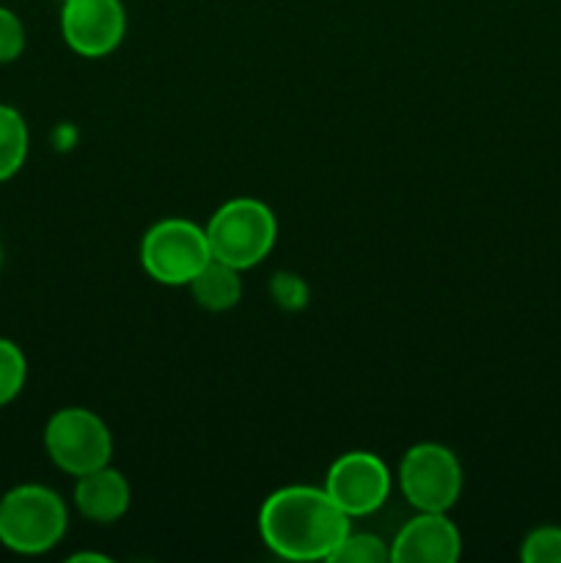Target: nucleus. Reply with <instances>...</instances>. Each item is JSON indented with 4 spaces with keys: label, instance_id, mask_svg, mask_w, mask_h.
Wrapping results in <instances>:
<instances>
[{
    "label": "nucleus",
    "instance_id": "4468645a",
    "mask_svg": "<svg viewBox=\"0 0 561 563\" xmlns=\"http://www.w3.org/2000/svg\"><path fill=\"white\" fill-rule=\"evenodd\" d=\"M28 361L20 346L9 339H0V407L14 401L25 388Z\"/></svg>",
    "mask_w": 561,
    "mask_h": 563
},
{
    "label": "nucleus",
    "instance_id": "9d476101",
    "mask_svg": "<svg viewBox=\"0 0 561 563\" xmlns=\"http://www.w3.org/2000/svg\"><path fill=\"white\" fill-rule=\"evenodd\" d=\"M75 506L94 522H116L130 509V484L110 465L77 476Z\"/></svg>",
    "mask_w": 561,
    "mask_h": 563
},
{
    "label": "nucleus",
    "instance_id": "f257e3e1",
    "mask_svg": "<svg viewBox=\"0 0 561 563\" xmlns=\"http://www.w3.org/2000/svg\"><path fill=\"white\" fill-rule=\"evenodd\" d=\"M258 533L286 561H328L350 533V517L324 489L284 487L264 500Z\"/></svg>",
    "mask_w": 561,
    "mask_h": 563
},
{
    "label": "nucleus",
    "instance_id": "7ed1b4c3",
    "mask_svg": "<svg viewBox=\"0 0 561 563\" xmlns=\"http://www.w3.org/2000/svg\"><path fill=\"white\" fill-rule=\"evenodd\" d=\"M204 231L212 258L242 273L267 258L278 236V223L267 203L256 198H234L212 214Z\"/></svg>",
    "mask_w": 561,
    "mask_h": 563
},
{
    "label": "nucleus",
    "instance_id": "a211bd4d",
    "mask_svg": "<svg viewBox=\"0 0 561 563\" xmlns=\"http://www.w3.org/2000/svg\"><path fill=\"white\" fill-rule=\"evenodd\" d=\"M82 561L108 563V555H99V553H77V555H72V559H69V563H82Z\"/></svg>",
    "mask_w": 561,
    "mask_h": 563
},
{
    "label": "nucleus",
    "instance_id": "6e6552de",
    "mask_svg": "<svg viewBox=\"0 0 561 563\" xmlns=\"http://www.w3.org/2000/svg\"><path fill=\"white\" fill-rule=\"evenodd\" d=\"M61 33L82 58H105L124 38L127 11L121 0H64Z\"/></svg>",
    "mask_w": 561,
    "mask_h": 563
},
{
    "label": "nucleus",
    "instance_id": "f03ea898",
    "mask_svg": "<svg viewBox=\"0 0 561 563\" xmlns=\"http://www.w3.org/2000/svg\"><path fill=\"white\" fill-rule=\"evenodd\" d=\"M69 511L55 489L22 484L0 498V544L11 553L42 555L64 539Z\"/></svg>",
    "mask_w": 561,
    "mask_h": 563
},
{
    "label": "nucleus",
    "instance_id": "0eeeda50",
    "mask_svg": "<svg viewBox=\"0 0 561 563\" xmlns=\"http://www.w3.org/2000/svg\"><path fill=\"white\" fill-rule=\"evenodd\" d=\"M324 493L346 517L374 515L391 495V473L380 456L350 451L330 465Z\"/></svg>",
    "mask_w": 561,
    "mask_h": 563
},
{
    "label": "nucleus",
    "instance_id": "f8f14e48",
    "mask_svg": "<svg viewBox=\"0 0 561 563\" xmlns=\"http://www.w3.org/2000/svg\"><path fill=\"white\" fill-rule=\"evenodd\" d=\"M28 141L31 137L20 110L0 104V181L11 179L25 165Z\"/></svg>",
    "mask_w": 561,
    "mask_h": 563
},
{
    "label": "nucleus",
    "instance_id": "aec40b11",
    "mask_svg": "<svg viewBox=\"0 0 561 563\" xmlns=\"http://www.w3.org/2000/svg\"><path fill=\"white\" fill-rule=\"evenodd\" d=\"M61 3H64V0H61Z\"/></svg>",
    "mask_w": 561,
    "mask_h": 563
},
{
    "label": "nucleus",
    "instance_id": "39448f33",
    "mask_svg": "<svg viewBox=\"0 0 561 563\" xmlns=\"http://www.w3.org/2000/svg\"><path fill=\"white\" fill-rule=\"evenodd\" d=\"M44 449L55 467L69 476H82L110 465L113 438L97 412L66 407L55 412L44 427Z\"/></svg>",
    "mask_w": 561,
    "mask_h": 563
},
{
    "label": "nucleus",
    "instance_id": "9b49d317",
    "mask_svg": "<svg viewBox=\"0 0 561 563\" xmlns=\"http://www.w3.org/2000/svg\"><path fill=\"white\" fill-rule=\"evenodd\" d=\"M187 286H190L193 291V300L215 313L229 311V308H234L242 297L240 269L231 267V264L226 262H218V258H209Z\"/></svg>",
    "mask_w": 561,
    "mask_h": 563
},
{
    "label": "nucleus",
    "instance_id": "ddd939ff",
    "mask_svg": "<svg viewBox=\"0 0 561 563\" xmlns=\"http://www.w3.org/2000/svg\"><path fill=\"white\" fill-rule=\"evenodd\" d=\"M330 563H385L391 561V548L374 533H346L339 548L328 559Z\"/></svg>",
    "mask_w": 561,
    "mask_h": 563
},
{
    "label": "nucleus",
    "instance_id": "2eb2a0df",
    "mask_svg": "<svg viewBox=\"0 0 561 563\" xmlns=\"http://www.w3.org/2000/svg\"><path fill=\"white\" fill-rule=\"evenodd\" d=\"M520 559L526 563H561V528H534V531L522 539Z\"/></svg>",
    "mask_w": 561,
    "mask_h": 563
},
{
    "label": "nucleus",
    "instance_id": "1a4fd4ad",
    "mask_svg": "<svg viewBox=\"0 0 561 563\" xmlns=\"http://www.w3.org/2000/svg\"><path fill=\"white\" fill-rule=\"evenodd\" d=\"M460 553L462 537L446 511H421L391 544L394 563H454Z\"/></svg>",
    "mask_w": 561,
    "mask_h": 563
},
{
    "label": "nucleus",
    "instance_id": "dca6fc26",
    "mask_svg": "<svg viewBox=\"0 0 561 563\" xmlns=\"http://www.w3.org/2000/svg\"><path fill=\"white\" fill-rule=\"evenodd\" d=\"M25 49V25L11 9L0 5V64H11Z\"/></svg>",
    "mask_w": 561,
    "mask_h": 563
},
{
    "label": "nucleus",
    "instance_id": "20e7f679",
    "mask_svg": "<svg viewBox=\"0 0 561 563\" xmlns=\"http://www.w3.org/2000/svg\"><path fill=\"white\" fill-rule=\"evenodd\" d=\"M209 258L207 231L190 220H160L143 234L141 264L148 278L163 286H187Z\"/></svg>",
    "mask_w": 561,
    "mask_h": 563
},
{
    "label": "nucleus",
    "instance_id": "423d86ee",
    "mask_svg": "<svg viewBox=\"0 0 561 563\" xmlns=\"http://www.w3.org/2000/svg\"><path fill=\"white\" fill-rule=\"evenodd\" d=\"M399 484L418 511H449L462 493L460 460L440 443H418L402 460Z\"/></svg>",
    "mask_w": 561,
    "mask_h": 563
},
{
    "label": "nucleus",
    "instance_id": "f3484780",
    "mask_svg": "<svg viewBox=\"0 0 561 563\" xmlns=\"http://www.w3.org/2000/svg\"><path fill=\"white\" fill-rule=\"evenodd\" d=\"M273 289L278 302H284V306H302L306 302V286L297 278H292V275H278Z\"/></svg>",
    "mask_w": 561,
    "mask_h": 563
},
{
    "label": "nucleus",
    "instance_id": "6ab92c4d",
    "mask_svg": "<svg viewBox=\"0 0 561 563\" xmlns=\"http://www.w3.org/2000/svg\"><path fill=\"white\" fill-rule=\"evenodd\" d=\"M0 264H3V245H0Z\"/></svg>",
    "mask_w": 561,
    "mask_h": 563
}]
</instances>
